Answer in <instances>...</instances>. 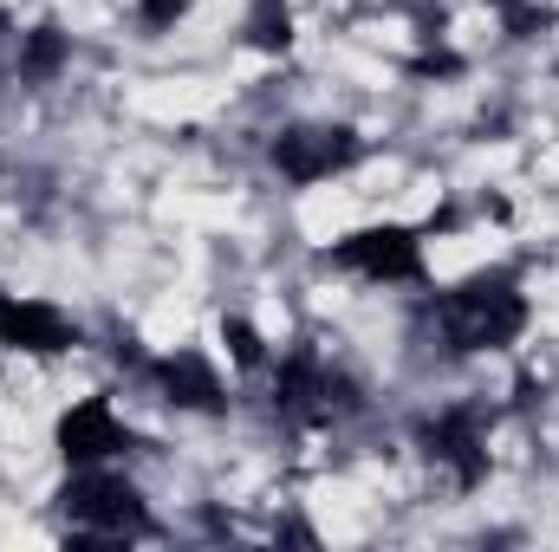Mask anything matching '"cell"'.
Instances as JSON below:
<instances>
[{
	"instance_id": "obj_1",
	"label": "cell",
	"mask_w": 559,
	"mask_h": 552,
	"mask_svg": "<svg viewBox=\"0 0 559 552\" xmlns=\"http://www.w3.org/2000/svg\"><path fill=\"white\" fill-rule=\"evenodd\" d=\"M527 319H534V305H527V292H521L514 274H475L468 286L436 299V332L462 358L468 351H508L527 332Z\"/></svg>"
},
{
	"instance_id": "obj_4",
	"label": "cell",
	"mask_w": 559,
	"mask_h": 552,
	"mask_svg": "<svg viewBox=\"0 0 559 552\" xmlns=\"http://www.w3.org/2000/svg\"><path fill=\"white\" fill-rule=\"evenodd\" d=\"M332 261L352 267V274H365V279H378V286H404V279H423V241L411 228L384 221V228L345 235V241L332 248Z\"/></svg>"
},
{
	"instance_id": "obj_11",
	"label": "cell",
	"mask_w": 559,
	"mask_h": 552,
	"mask_svg": "<svg viewBox=\"0 0 559 552\" xmlns=\"http://www.w3.org/2000/svg\"><path fill=\"white\" fill-rule=\"evenodd\" d=\"M222 345H228V358H235V364H248V371H254V364H267V338H261L241 312H228V319H222Z\"/></svg>"
},
{
	"instance_id": "obj_2",
	"label": "cell",
	"mask_w": 559,
	"mask_h": 552,
	"mask_svg": "<svg viewBox=\"0 0 559 552\" xmlns=\"http://www.w3.org/2000/svg\"><path fill=\"white\" fill-rule=\"evenodd\" d=\"M423 448L436 468H449V481L468 494L488 481V410L481 404H442L423 422Z\"/></svg>"
},
{
	"instance_id": "obj_9",
	"label": "cell",
	"mask_w": 559,
	"mask_h": 552,
	"mask_svg": "<svg viewBox=\"0 0 559 552\" xmlns=\"http://www.w3.org/2000/svg\"><path fill=\"white\" fill-rule=\"evenodd\" d=\"M66 59H72V39H66L59 26H33V33H20V79L46 85V79H59Z\"/></svg>"
},
{
	"instance_id": "obj_12",
	"label": "cell",
	"mask_w": 559,
	"mask_h": 552,
	"mask_svg": "<svg viewBox=\"0 0 559 552\" xmlns=\"http://www.w3.org/2000/svg\"><path fill=\"white\" fill-rule=\"evenodd\" d=\"M189 7H195V0H138V13H143V26H150V33H169Z\"/></svg>"
},
{
	"instance_id": "obj_6",
	"label": "cell",
	"mask_w": 559,
	"mask_h": 552,
	"mask_svg": "<svg viewBox=\"0 0 559 552\" xmlns=\"http://www.w3.org/2000/svg\"><path fill=\"white\" fill-rule=\"evenodd\" d=\"M79 332L59 305L46 299H26V292H0V351H20V358H59L72 351Z\"/></svg>"
},
{
	"instance_id": "obj_5",
	"label": "cell",
	"mask_w": 559,
	"mask_h": 552,
	"mask_svg": "<svg viewBox=\"0 0 559 552\" xmlns=\"http://www.w3.org/2000/svg\"><path fill=\"white\" fill-rule=\"evenodd\" d=\"M352 163H358V137L338 131V124H299V131H280V143H274V169L286 182H299V189L332 182Z\"/></svg>"
},
{
	"instance_id": "obj_8",
	"label": "cell",
	"mask_w": 559,
	"mask_h": 552,
	"mask_svg": "<svg viewBox=\"0 0 559 552\" xmlns=\"http://www.w3.org/2000/svg\"><path fill=\"white\" fill-rule=\"evenodd\" d=\"M156 384H163V397H169L176 410H195V416H215L228 404L222 371H215L202 351H169V358H156Z\"/></svg>"
},
{
	"instance_id": "obj_3",
	"label": "cell",
	"mask_w": 559,
	"mask_h": 552,
	"mask_svg": "<svg viewBox=\"0 0 559 552\" xmlns=\"http://www.w3.org/2000/svg\"><path fill=\"white\" fill-rule=\"evenodd\" d=\"M59 501H66V514H72L79 527H92V533H138L143 527V494L124 475H111L105 461L72 468V481H66Z\"/></svg>"
},
{
	"instance_id": "obj_10",
	"label": "cell",
	"mask_w": 559,
	"mask_h": 552,
	"mask_svg": "<svg viewBox=\"0 0 559 552\" xmlns=\"http://www.w3.org/2000/svg\"><path fill=\"white\" fill-rule=\"evenodd\" d=\"M248 46H261V52H286L293 46V7L286 0H254V13H248Z\"/></svg>"
},
{
	"instance_id": "obj_7",
	"label": "cell",
	"mask_w": 559,
	"mask_h": 552,
	"mask_svg": "<svg viewBox=\"0 0 559 552\" xmlns=\"http://www.w3.org/2000/svg\"><path fill=\"white\" fill-rule=\"evenodd\" d=\"M52 442H59V455L72 468H92V461H118L131 448V422L111 410L105 397H85V404H72V410L59 416Z\"/></svg>"
}]
</instances>
